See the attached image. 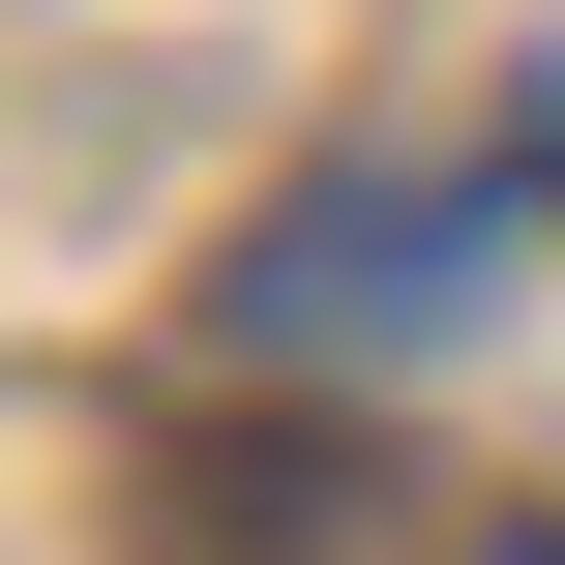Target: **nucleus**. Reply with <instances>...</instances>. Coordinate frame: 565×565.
I'll return each mask as SVG.
<instances>
[{
    "mask_svg": "<svg viewBox=\"0 0 565 565\" xmlns=\"http://www.w3.org/2000/svg\"><path fill=\"white\" fill-rule=\"evenodd\" d=\"M477 298H507V209H477V179H358V209H298V238L238 268L268 358H417V328H477Z\"/></svg>",
    "mask_w": 565,
    "mask_h": 565,
    "instance_id": "obj_1",
    "label": "nucleus"
},
{
    "mask_svg": "<svg viewBox=\"0 0 565 565\" xmlns=\"http://www.w3.org/2000/svg\"><path fill=\"white\" fill-rule=\"evenodd\" d=\"M477 565H565V536H477Z\"/></svg>",
    "mask_w": 565,
    "mask_h": 565,
    "instance_id": "obj_2",
    "label": "nucleus"
}]
</instances>
